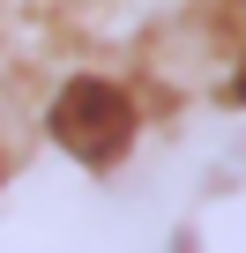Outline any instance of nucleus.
Segmentation results:
<instances>
[{
    "label": "nucleus",
    "mask_w": 246,
    "mask_h": 253,
    "mask_svg": "<svg viewBox=\"0 0 246 253\" xmlns=\"http://www.w3.org/2000/svg\"><path fill=\"white\" fill-rule=\"evenodd\" d=\"M52 142L75 164H119L135 149V104L112 82H67L52 104Z\"/></svg>",
    "instance_id": "obj_1"
}]
</instances>
